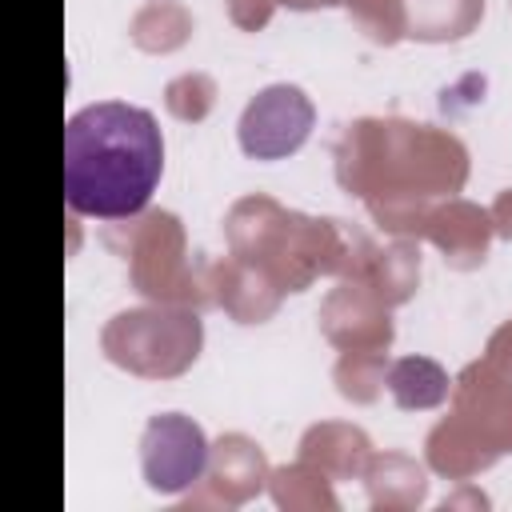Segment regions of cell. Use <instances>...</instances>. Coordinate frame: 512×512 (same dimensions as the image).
<instances>
[{
	"instance_id": "obj_2",
	"label": "cell",
	"mask_w": 512,
	"mask_h": 512,
	"mask_svg": "<svg viewBox=\"0 0 512 512\" xmlns=\"http://www.w3.org/2000/svg\"><path fill=\"white\" fill-rule=\"evenodd\" d=\"M312 120L316 108L296 84H272L248 100L240 116V148L252 160H280L308 140Z\"/></svg>"
},
{
	"instance_id": "obj_1",
	"label": "cell",
	"mask_w": 512,
	"mask_h": 512,
	"mask_svg": "<svg viewBox=\"0 0 512 512\" xmlns=\"http://www.w3.org/2000/svg\"><path fill=\"white\" fill-rule=\"evenodd\" d=\"M164 172V136L148 108L100 100L64 124V200L80 216L124 220L148 208Z\"/></svg>"
},
{
	"instance_id": "obj_3",
	"label": "cell",
	"mask_w": 512,
	"mask_h": 512,
	"mask_svg": "<svg viewBox=\"0 0 512 512\" xmlns=\"http://www.w3.org/2000/svg\"><path fill=\"white\" fill-rule=\"evenodd\" d=\"M140 464H144L148 488L176 496L204 476L208 440H204L200 424L180 416V412L152 416L144 428V440H140Z\"/></svg>"
}]
</instances>
